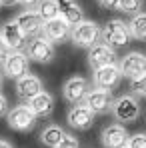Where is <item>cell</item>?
<instances>
[{
	"instance_id": "6da1fadb",
	"label": "cell",
	"mask_w": 146,
	"mask_h": 148,
	"mask_svg": "<svg viewBox=\"0 0 146 148\" xmlns=\"http://www.w3.org/2000/svg\"><path fill=\"white\" fill-rule=\"evenodd\" d=\"M100 40L102 44H106L108 48H122L130 42V32H128V24L124 20H110L108 24H104V28L100 30Z\"/></svg>"
},
{
	"instance_id": "7a4b0ae2",
	"label": "cell",
	"mask_w": 146,
	"mask_h": 148,
	"mask_svg": "<svg viewBox=\"0 0 146 148\" xmlns=\"http://www.w3.org/2000/svg\"><path fill=\"white\" fill-rule=\"evenodd\" d=\"M70 38L76 46L80 48H92L96 46L98 40H100V28L96 22H90V20H84L78 26H74L72 32H70Z\"/></svg>"
},
{
	"instance_id": "3957f363",
	"label": "cell",
	"mask_w": 146,
	"mask_h": 148,
	"mask_svg": "<svg viewBox=\"0 0 146 148\" xmlns=\"http://www.w3.org/2000/svg\"><path fill=\"white\" fill-rule=\"evenodd\" d=\"M36 116L32 114V110L26 106V104H20V106H14L8 114H6V122L12 130H18V132H28L36 126Z\"/></svg>"
},
{
	"instance_id": "277c9868",
	"label": "cell",
	"mask_w": 146,
	"mask_h": 148,
	"mask_svg": "<svg viewBox=\"0 0 146 148\" xmlns=\"http://www.w3.org/2000/svg\"><path fill=\"white\" fill-rule=\"evenodd\" d=\"M2 72L12 80H20L30 72V60L24 52H10L2 62Z\"/></svg>"
},
{
	"instance_id": "5b68a950",
	"label": "cell",
	"mask_w": 146,
	"mask_h": 148,
	"mask_svg": "<svg viewBox=\"0 0 146 148\" xmlns=\"http://www.w3.org/2000/svg\"><path fill=\"white\" fill-rule=\"evenodd\" d=\"M14 22L20 28V32L24 34L26 38H30V40L38 38L42 34V28H44V22H42V18L38 16L36 10H24V12H20L14 18Z\"/></svg>"
},
{
	"instance_id": "8992f818",
	"label": "cell",
	"mask_w": 146,
	"mask_h": 148,
	"mask_svg": "<svg viewBox=\"0 0 146 148\" xmlns=\"http://www.w3.org/2000/svg\"><path fill=\"white\" fill-rule=\"evenodd\" d=\"M112 112L116 116V120L120 122H134L140 116V104L134 96H120L118 100H114L112 104Z\"/></svg>"
},
{
	"instance_id": "52a82bcc",
	"label": "cell",
	"mask_w": 146,
	"mask_h": 148,
	"mask_svg": "<svg viewBox=\"0 0 146 148\" xmlns=\"http://www.w3.org/2000/svg\"><path fill=\"white\" fill-rule=\"evenodd\" d=\"M24 54L28 56V60H34L38 64H48L50 60L54 58V46L50 44L46 38L38 36V38L28 40Z\"/></svg>"
},
{
	"instance_id": "ba28073f",
	"label": "cell",
	"mask_w": 146,
	"mask_h": 148,
	"mask_svg": "<svg viewBox=\"0 0 146 148\" xmlns=\"http://www.w3.org/2000/svg\"><path fill=\"white\" fill-rule=\"evenodd\" d=\"M88 92H90V84H88V80L82 78V76H74V78H70V80L64 84V88H62L64 98L68 100L70 104H74V106L84 104Z\"/></svg>"
},
{
	"instance_id": "9c48e42d",
	"label": "cell",
	"mask_w": 146,
	"mask_h": 148,
	"mask_svg": "<svg viewBox=\"0 0 146 148\" xmlns=\"http://www.w3.org/2000/svg\"><path fill=\"white\" fill-rule=\"evenodd\" d=\"M70 32L72 28L66 24L62 18H54V20H48L44 22V28H42V38H46L50 44H62L70 38Z\"/></svg>"
},
{
	"instance_id": "30bf717a",
	"label": "cell",
	"mask_w": 146,
	"mask_h": 148,
	"mask_svg": "<svg viewBox=\"0 0 146 148\" xmlns=\"http://www.w3.org/2000/svg\"><path fill=\"white\" fill-rule=\"evenodd\" d=\"M0 36L6 42V46H8L10 52H22L26 48V44H28V38L20 32V28L16 26L14 20H10V22H6V24L2 26Z\"/></svg>"
},
{
	"instance_id": "8fae6325",
	"label": "cell",
	"mask_w": 146,
	"mask_h": 148,
	"mask_svg": "<svg viewBox=\"0 0 146 148\" xmlns=\"http://www.w3.org/2000/svg\"><path fill=\"white\" fill-rule=\"evenodd\" d=\"M118 68H120V74L128 76L130 80L138 78V76L146 74V56L140 52H130L120 60Z\"/></svg>"
},
{
	"instance_id": "7c38bea8",
	"label": "cell",
	"mask_w": 146,
	"mask_h": 148,
	"mask_svg": "<svg viewBox=\"0 0 146 148\" xmlns=\"http://www.w3.org/2000/svg\"><path fill=\"white\" fill-rule=\"evenodd\" d=\"M120 78H122V74H120L118 64L104 66V68L94 70V86H96L98 90H106V92H110L112 88L118 86Z\"/></svg>"
},
{
	"instance_id": "4fadbf2b",
	"label": "cell",
	"mask_w": 146,
	"mask_h": 148,
	"mask_svg": "<svg viewBox=\"0 0 146 148\" xmlns=\"http://www.w3.org/2000/svg\"><path fill=\"white\" fill-rule=\"evenodd\" d=\"M56 4H58V18H62L70 28L84 22V10L76 0H56Z\"/></svg>"
},
{
	"instance_id": "5bb4252c",
	"label": "cell",
	"mask_w": 146,
	"mask_h": 148,
	"mask_svg": "<svg viewBox=\"0 0 146 148\" xmlns=\"http://www.w3.org/2000/svg\"><path fill=\"white\" fill-rule=\"evenodd\" d=\"M112 104H114L112 94L106 92V90H98V88L90 90L86 100H84V106L94 114H106L108 110H112Z\"/></svg>"
},
{
	"instance_id": "9a60e30c",
	"label": "cell",
	"mask_w": 146,
	"mask_h": 148,
	"mask_svg": "<svg viewBox=\"0 0 146 148\" xmlns=\"http://www.w3.org/2000/svg\"><path fill=\"white\" fill-rule=\"evenodd\" d=\"M102 144L104 148H126L130 134L126 132V128L120 124H110L102 130Z\"/></svg>"
},
{
	"instance_id": "2e32d148",
	"label": "cell",
	"mask_w": 146,
	"mask_h": 148,
	"mask_svg": "<svg viewBox=\"0 0 146 148\" xmlns=\"http://www.w3.org/2000/svg\"><path fill=\"white\" fill-rule=\"evenodd\" d=\"M42 92V82L34 74H26L20 80H16V96L22 102H30L36 94Z\"/></svg>"
},
{
	"instance_id": "e0dca14e",
	"label": "cell",
	"mask_w": 146,
	"mask_h": 148,
	"mask_svg": "<svg viewBox=\"0 0 146 148\" xmlns=\"http://www.w3.org/2000/svg\"><path fill=\"white\" fill-rule=\"evenodd\" d=\"M88 64L94 70L104 68V66H112V64H116V52L108 48L106 44H96L88 52Z\"/></svg>"
},
{
	"instance_id": "ac0fdd59",
	"label": "cell",
	"mask_w": 146,
	"mask_h": 148,
	"mask_svg": "<svg viewBox=\"0 0 146 148\" xmlns=\"http://www.w3.org/2000/svg\"><path fill=\"white\" fill-rule=\"evenodd\" d=\"M94 116H96V114L90 112L84 104H78V106L70 108L66 120H68V124L72 126L74 130H88V128H92V124H94Z\"/></svg>"
},
{
	"instance_id": "d6986e66",
	"label": "cell",
	"mask_w": 146,
	"mask_h": 148,
	"mask_svg": "<svg viewBox=\"0 0 146 148\" xmlns=\"http://www.w3.org/2000/svg\"><path fill=\"white\" fill-rule=\"evenodd\" d=\"M26 106L32 110V114H34L36 118H44V116H50L52 110H54V98L50 96L48 92L42 90L40 94H36L34 98L30 100Z\"/></svg>"
},
{
	"instance_id": "ffe728a7",
	"label": "cell",
	"mask_w": 146,
	"mask_h": 148,
	"mask_svg": "<svg viewBox=\"0 0 146 148\" xmlns=\"http://www.w3.org/2000/svg\"><path fill=\"white\" fill-rule=\"evenodd\" d=\"M64 138H66V132H64L60 126H56V124H50V126H46V128L40 132V140L50 148H56Z\"/></svg>"
},
{
	"instance_id": "44dd1931",
	"label": "cell",
	"mask_w": 146,
	"mask_h": 148,
	"mask_svg": "<svg viewBox=\"0 0 146 148\" xmlns=\"http://www.w3.org/2000/svg\"><path fill=\"white\" fill-rule=\"evenodd\" d=\"M128 32H130V36H134L136 40L144 42L146 40V12L134 14V18L128 22Z\"/></svg>"
},
{
	"instance_id": "7402d4cb",
	"label": "cell",
	"mask_w": 146,
	"mask_h": 148,
	"mask_svg": "<svg viewBox=\"0 0 146 148\" xmlns=\"http://www.w3.org/2000/svg\"><path fill=\"white\" fill-rule=\"evenodd\" d=\"M36 12L42 18V22L54 20V18H58V4H56V0H40Z\"/></svg>"
},
{
	"instance_id": "603a6c76",
	"label": "cell",
	"mask_w": 146,
	"mask_h": 148,
	"mask_svg": "<svg viewBox=\"0 0 146 148\" xmlns=\"http://www.w3.org/2000/svg\"><path fill=\"white\" fill-rule=\"evenodd\" d=\"M142 8V0H118L116 4V10L126 12V14H134Z\"/></svg>"
},
{
	"instance_id": "cb8c5ba5",
	"label": "cell",
	"mask_w": 146,
	"mask_h": 148,
	"mask_svg": "<svg viewBox=\"0 0 146 148\" xmlns=\"http://www.w3.org/2000/svg\"><path fill=\"white\" fill-rule=\"evenodd\" d=\"M130 88H132L134 94L146 96V74L138 76V78H132V80H130Z\"/></svg>"
},
{
	"instance_id": "d4e9b609",
	"label": "cell",
	"mask_w": 146,
	"mask_h": 148,
	"mask_svg": "<svg viewBox=\"0 0 146 148\" xmlns=\"http://www.w3.org/2000/svg\"><path fill=\"white\" fill-rule=\"evenodd\" d=\"M126 148H146V134H140V132H138V134L130 136Z\"/></svg>"
},
{
	"instance_id": "484cf974",
	"label": "cell",
	"mask_w": 146,
	"mask_h": 148,
	"mask_svg": "<svg viewBox=\"0 0 146 148\" xmlns=\"http://www.w3.org/2000/svg\"><path fill=\"white\" fill-rule=\"evenodd\" d=\"M56 148H80V144H78V140H76L74 136H68V134H66V138H64Z\"/></svg>"
},
{
	"instance_id": "4316f807",
	"label": "cell",
	"mask_w": 146,
	"mask_h": 148,
	"mask_svg": "<svg viewBox=\"0 0 146 148\" xmlns=\"http://www.w3.org/2000/svg\"><path fill=\"white\" fill-rule=\"evenodd\" d=\"M8 54H10V50H8L6 42H4V40H2V36H0V62H4Z\"/></svg>"
},
{
	"instance_id": "83f0119b",
	"label": "cell",
	"mask_w": 146,
	"mask_h": 148,
	"mask_svg": "<svg viewBox=\"0 0 146 148\" xmlns=\"http://www.w3.org/2000/svg\"><path fill=\"white\" fill-rule=\"evenodd\" d=\"M24 8H28V10H36L38 8V4H40V0H18Z\"/></svg>"
},
{
	"instance_id": "f1b7e54d",
	"label": "cell",
	"mask_w": 146,
	"mask_h": 148,
	"mask_svg": "<svg viewBox=\"0 0 146 148\" xmlns=\"http://www.w3.org/2000/svg\"><path fill=\"white\" fill-rule=\"evenodd\" d=\"M98 2H100L102 8H108V10L116 8V4H118V0H98Z\"/></svg>"
},
{
	"instance_id": "f546056e",
	"label": "cell",
	"mask_w": 146,
	"mask_h": 148,
	"mask_svg": "<svg viewBox=\"0 0 146 148\" xmlns=\"http://www.w3.org/2000/svg\"><path fill=\"white\" fill-rule=\"evenodd\" d=\"M4 114H8V100L0 94V116H4Z\"/></svg>"
},
{
	"instance_id": "4dcf8cb0",
	"label": "cell",
	"mask_w": 146,
	"mask_h": 148,
	"mask_svg": "<svg viewBox=\"0 0 146 148\" xmlns=\"http://www.w3.org/2000/svg\"><path fill=\"white\" fill-rule=\"evenodd\" d=\"M18 0H0V6H14Z\"/></svg>"
},
{
	"instance_id": "1f68e13d",
	"label": "cell",
	"mask_w": 146,
	"mask_h": 148,
	"mask_svg": "<svg viewBox=\"0 0 146 148\" xmlns=\"http://www.w3.org/2000/svg\"><path fill=\"white\" fill-rule=\"evenodd\" d=\"M0 148H12V144L6 142V140H0Z\"/></svg>"
},
{
	"instance_id": "d6a6232c",
	"label": "cell",
	"mask_w": 146,
	"mask_h": 148,
	"mask_svg": "<svg viewBox=\"0 0 146 148\" xmlns=\"http://www.w3.org/2000/svg\"><path fill=\"white\" fill-rule=\"evenodd\" d=\"M0 88H2V74H0Z\"/></svg>"
}]
</instances>
